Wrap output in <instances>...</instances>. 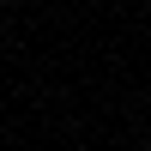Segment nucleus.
Segmentation results:
<instances>
[]
</instances>
